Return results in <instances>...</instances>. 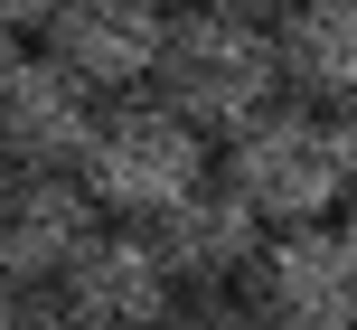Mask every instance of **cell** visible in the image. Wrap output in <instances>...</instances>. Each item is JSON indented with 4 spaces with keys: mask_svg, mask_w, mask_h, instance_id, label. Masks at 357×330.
Here are the masks:
<instances>
[{
    "mask_svg": "<svg viewBox=\"0 0 357 330\" xmlns=\"http://www.w3.org/2000/svg\"><path fill=\"white\" fill-rule=\"evenodd\" d=\"M56 10H66V0H0V19H10V29H19V38H29V29H47V19H56Z\"/></svg>",
    "mask_w": 357,
    "mask_h": 330,
    "instance_id": "obj_13",
    "label": "cell"
},
{
    "mask_svg": "<svg viewBox=\"0 0 357 330\" xmlns=\"http://www.w3.org/2000/svg\"><path fill=\"white\" fill-rule=\"evenodd\" d=\"M245 302L264 330H357V255L339 227H282L264 236L245 274Z\"/></svg>",
    "mask_w": 357,
    "mask_h": 330,
    "instance_id": "obj_5",
    "label": "cell"
},
{
    "mask_svg": "<svg viewBox=\"0 0 357 330\" xmlns=\"http://www.w3.org/2000/svg\"><path fill=\"white\" fill-rule=\"evenodd\" d=\"M216 10H245V19H282V10H301V0H216Z\"/></svg>",
    "mask_w": 357,
    "mask_h": 330,
    "instance_id": "obj_15",
    "label": "cell"
},
{
    "mask_svg": "<svg viewBox=\"0 0 357 330\" xmlns=\"http://www.w3.org/2000/svg\"><path fill=\"white\" fill-rule=\"evenodd\" d=\"M94 132H104V94L75 66H56L47 48H29L19 76L0 85V151H10V170H85Z\"/></svg>",
    "mask_w": 357,
    "mask_h": 330,
    "instance_id": "obj_6",
    "label": "cell"
},
{
    "mask_svg": "<svg viewBox=\"0 0 357 330\" xmlns=\"http://www.w3.org/2000/svg\"><path fill=\"white\" fill-rule=\"evenodd\" d=\"M19 57H29V48H19V29H10V19H0V85H10V76H19Z\"/></svg>",
    "mask_w": 357,
    "mask_h": 330,
    "instance_id": "obj_16",
    "label": "cell"
},
{
    "mask_svg": "<svg viewBox=\"0 0 357 330\" xmlns=\"http://www.w3.org/2000/svg\"><path fill=\"white\" fill-rule=\"evenodd\" d=\"M226 189L273 227V236H282V227H329L339 199H357L348 161H339V113H320V104L254 113V123L226 142Z\"/></svg>",
    "mask_w": 357,
    "mask_h": 330,
    "instance_id": "obj_2",
    "label": "cell"
},
{
    "mask_svg": "<svg viewBox=\"0 0 357 330\" xmlns=\"http://www.w3.org/2000/svg\"><path fill=\"white\" fill-rule=\"evenodd\" d=\"M282 38H273V19H245V10H216V0H197V10L169 19V48H160V76H151V94H160L169 113H188L197 132H245L254 113L282 104Z\"/></svg>",
    "mask_w": 357,
    "mask_h": 330,
    "instance_id": "obj_1",
    "label": "cell"
},
{
    "mask_svg": "<svg viewBox=\"0 0 357 330\" xmlns=\"http://www.w3.org/2000/svg\"><path fill=\"white\" fill-rule=\"evenodd\" d=\"M104 227L113 217L94 208V189L75 180V170H10V180H0V283L56 293Z\"/></svg>",
    "mask_w": 357,
    "mask_h": 330,
    "instance_id": "obj_4",
    "label": "cell"
},
{
    "mask_svg": "<svg viewBox=\"0 0 357 330\" xmlns=\"http://www.w3.org/2000/svg\"><path fill=\"white\" fill-rule=\"evenodd\" d=\"M339 236H348V255H357V208H348V227H339Z\"/></svg>",
    "mask_w": 357,
    "mask_h": 330,
    "instance_id": "obj_17",
    "label": "cell"
},
{
    "mask_svg": "<svg viewBox=\"0 0 357 330\" xmlns=\"http://www.w3.org/2000/svg\"><path fill=\"white\" fill-rule=\"evenodd\" d=\"M0 180H10V151H0Z\"/></svg>",
    "mask_w": 357,
    "mask_h": 330,
    "instance_id": "obj_18",
    "label": "cell"
},
{
    "mask_svg": "<svg viewBox=\"0 0 357 330\" xmlns=\"http://www.w3.org/2000/svg\"><path fill=\"white\" fill-rule=\"evenodd\" d=\"M264 236L273 227L254 217L226 180L188 189L169 217H151V245H160V264L178 274V293H235V283L254 274V255H264Z\"/></svg>",
    "mask_w": 357,
    "mask_h": 330,
    "instance_id": "obj_9",
    "label": "cell"
},
{
    "mask_svg": "<svg viewBox=\"0 0 357 330\" xmlns=\"http://www.w3.org/2000/svg\"><path fill=\"white\" fill-rule=\"evenodd\" d=\"M160 330H264V321H254V302H245V283H235V293H178Z\"/></svg>",
    "mask_w": 357,
    "mask_h": 330,
    "instance_id": "obj_11",
    "label": "cell"
},
{
    "mask_svg": "<svg viewBox=\"0 0 357 330\" xmlns=\"http://www.w3.org/2000/svg\"><path fill=\"white\" fill-rule=\"evenodd\" d=\"M0 330H75L66 302L38 293V283H0Z\"/></svg>",
    "mask_w": 357,
    "mask_h": 330,
    "instance_id": "obj_12",
    "label": "cell"
},
{
    "mask_svg": "<svg viewBox=\"0 0 357 330\" xmlns=\"http://www.w3.org/2000/svg\"><path fill=\"white\" fill-rule=\"evenodd\" d=\"M282 38V76L301 104H357V0H301V10L273 19Z\"/></svg>",
    "mask_w": 357,
    "mask_h": 330,
    "instance_id": "obj_10",
    "label": "cell"
},
{
    "mask_svg": "<svg viewBox=\"0 0 357 330\" xmlns=\"http://www.w3.org/2000/svg\"><path fill=\"white\" fill-rule=\"evenodd\" d=\"M75 330H160L169 302H178V274L160 264L151 227H104V236L75 255V274L56 283Z\"/></svg>",
    "mask_w": 357,
    "mask_h": 330,
    "instance_id": "obj_8",
    "label": "cell"
},
{
    "mask_svg": "<svg viewBox=\"0 0 357 330\" xmlns=\"http://www.w3.org/2000/svg\"><path fill=\"white\" fill-rule=\"evenodd\" d=\"M339 161H348V189H357V104H339Z\"/></svg>",
    "mask_w": 357,
    "mask_h": 330,
    "instance_id": "obj_14",
    "label": "cell"
},
{
    "mask_svg": "<svg viewBox=\"0 0 357 330\" xmlns=\"http://www.w3.org/2000/svg\"><path fill=\"white\" fill-rule=\"evenodd\" d=\"M169 19H178L169 0H66V10L47 19V57L75 66L104 104H123V94H142L151 76H160Z\"/></svg>",
    "mask_w": 357,
    "mask_h": 330,
    "instance_id": "obj_7",
    "label": "cell"
},
{
    "mask_svg": "<svg viewBox=\"0 0 357 330\" xmlns=\"http://www.w3.org/2000/svg\"><path fill=\"white\" fill-rule=\"evenodd\" d=\"M75 180L94 189V208L113 227H151L188 189H207V132L188 113H169L160 94H123V104H104V132H94Z\"/></svg>",
    "mask_w": 357,
    "mask_h": 330,
    "instance_id": "obj_3",
    "label": "cell"
}]
</instances>
